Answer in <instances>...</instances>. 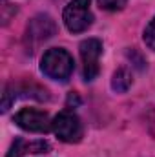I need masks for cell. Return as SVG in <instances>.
Here are the masks:
<instances>
[{
  "label": "cell",
  "mask_w": 155,
  "mask_h": 157,
  "mask_svg": "<svg viewBox=\"0 0 155 157\" xmlns=\"http://www.w3.org/2000/svg\"><path fill=\"white\" fill-rule=\"evenodd\" d=\"M40 70L46 77L53 80H68L73 73V57L64 48H51L40 60Z\"/></svg>",
  "instance_id": "6da1fadb"
},
{
  "label": "cell",
  "mask_w": 155,
  "mask_h": 157,
  "mask_svg": "<svg viewBox=\"0 0 155 157\" xmlns=\"http://www.w3.org/2000/svg\"><path fill=\"white\" fill-rule=\"evenodd\" d=\"M64 24L71 33H82L93 24V13L89 0H71L64 7Z\"/></svg>",
  "instance_id": "7a4b0ae2"
},
{
  "label": "cell",
  "mask_w": 155,
  "mask_h": 157,
  "mask_svg": "<svg viewBox=\"0 0 155 157\" xmlns=\"http://www.w3.org/2000/svg\"><path fill=\"white\" fill-rule=\"evenodd\" d=\"M51 130L57 135V139L62 141V143H78L82 139V132H84L80 119L70 110L60 112L57 117L53 119Z\"/></svg>",
  "instance_id": "3957f363"
},
{
  "label": "cell",
  "mask_w": 155,
  "mask_h": 157,
  "mask_svg": "<svg viewBox=\"0 0 155 157\" xmlns=\"http://www.w3.org/2000/svg\"><path fill=\"white\" fill-rule=\"evenodd\" d=\"M80 59H82V75L86 82H91L99 75V59L102 55V42L99 39H88L80 44Z\"/></svg>",
  "instance_id": "277c9868"
},
{
  "label": "cell",
  "mask_w": 155,
  "mask_h": 157,
  "mask_svg": "<svg viewBox=\"0 0 155 157\" xmlns=\"http://www.w3.org/2000/svg\"><path fill=\"white\" fill-rule=\"evenodd\" d=\"M17 126H20L22 130L26 132H31V133H46L51 130V122L49 121V115L42 110H37V108H22L20 112L15 113V119Z\"/></svg>",
  "instance_id": "5b68a950"
},
{
  "label": "cell",
  "mask_w": 155,
  "mask_h": 157,
  "mask_svg": "<svg viewBox=\"0 0 155 157\" xmlns=\"http://www.w3.org/2000/svg\"><path fill=\"white\" fill-rule=\"evenodd\" d=\"M57 33V24L49 15H37L29 20L28 29H26V39L33 46H39L40 42L51 39Z\"/></svg>",
  "instance_id": "8992f818"
},
{
  "label": "cell",
  "mask_w": 155,
  "mask_h": 157,
  "mask_svg": "<svg viewBox=\"0 0 155 157\" xmlns=\"http://www.w3.org/2000/svg\"><path fill=\"white\" fill-rule=\"evenodd\" d=\"M46 150H49V144L46 141L28 143L24 139H15V143L9 148L7 157H22V155H26V154H44Z\"/></svg>",
  "instance_id": "52a82bcc"
},
{
  "label": "cell",
  "mask_w": 155,
  "mask_h": 157,
  "mask_svg": "<svg viewBox=\"0 0 155 157\" xmlns=\"http://www.w3.org/2000/svg\"><path fill=\"white\" fill-rule=\"evenodd\" d=\"M131 86V73L126 70V68H119L115 73H113V78H112V88L119 91V93H124L128 91Z\"/></svg>",
  "instance_id": "ba28073f"
},
{
  "label": "cell",
  "mask_w": 155,
  "mask_h": 157,
  "mask_svg": "<svg viewBox=\"0 0 155 157\" xmlns=\"http://www.w3.org/2000/svg\"><path fill=\"white\" fill-rule=\"evenodd\" d=\"M97 4L100 6V9H106V11H119L122 9L128 0H97Z\"/></svg>",
  "instance_id": "9c48e42d"
},
{
  "label": "cell",
  "mask_w": 155,
  "mask_h": 157,
  "mask_svg": "<svg viewBox=\"0 0 155 157\" xmlns=\"http://www.w3.org/2000/svg\"><path fill=\"white\" fill-rule=\"evenodd\" d=\"M144 42H146V46L150 49L155 51V17H153V20L146 26V29H144Z\"/></svg>",
  "instance_id": "30bf717a"
},
{
  "label": "cell",
  "mask_w": 155,
  "mask_h": 157,
  "mask_svg": "<svg viewBox=\"0 0 155 157\" xmlns=\"http://www.w3.org/2000/svg\"><path fill=\"white\" fill-rule=\"evenodd\" d=\"M80 104V99H78V95L75 93V91H71L70 95H68V102H66V108H75V106H78Z\"/></svg>",
  "instance_id": "8fae6325"
}]
</instances>
